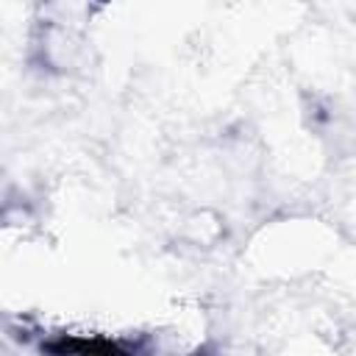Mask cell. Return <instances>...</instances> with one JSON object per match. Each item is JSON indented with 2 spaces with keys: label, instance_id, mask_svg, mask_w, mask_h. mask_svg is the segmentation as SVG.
<instances>
[{
  "label": "cell",
  "instance_id": "1",
  "mask_svg": "<svg viewBox=\"0 0 356 356\" xmlns=\"http://www.w3.org/2000/svg\"><path fill=\"white\" fill-rule=\"evenodd\" d=\"M44 350L53 353H100V356H111V353H128L125 345L111 342V339H81V337H64V339H53L42 345Z\"/></svg>",
  "mask_w": 356,
  "mask_h": 356
}]
</instances>
